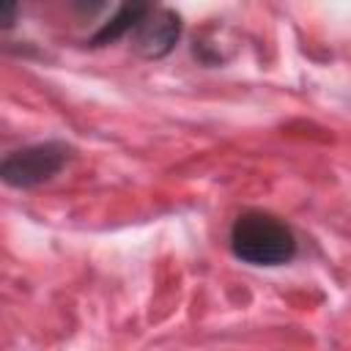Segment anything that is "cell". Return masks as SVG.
Returning a JSON list of instances; mask_svg holds the SVG:
<instances>
[{
	"instance_id": "6da1fadb",
	"label": "cell",
	"mask_w": 351,
	"mask_h": 351,
	"mask_svg": "<svg viewBox=\"0 0 351 351\" xmlns=\"http://www.w3.org/2000/svg\"><path fill=\"white\" fill-rule=\"evenodd\" d=\"M230 252L250 266H282L296 255V236L277 214L250 208L233 219Z\"/></svg>"
},
{
	"instance_id": "5b68a950",
	"label": "cell",
	"mask_w": 351,
	"mask_h": 351,
	"mask_svg": "<svg viewBox=\"0 0 351 351\" xmlns=\"http://www.w3.org/2000/svg\"><path fill=\"white\" fill-rule=\"evenodd\" d=\"M14 14H16V5H3V11H0L3 27H11V25H14Z\"/></svg>"
},
{
	"instance_id": "3957f363",
	"label": "cell",
	"mask_w": 351,
	"mask_h": 351,
	"mask_svg": "<svg viewBox=\"0 0 351 351\" xmlns=\"http://www.w3.org/2000/svg\"><path fill=\"white\" fill-rule=\"evenodd\" d=\"M181 36V22L167 8L145 5L143 16L134 25V47L145 58H165Z\"/></svg>"
},
{
	"instance_id": "7a4b0ae2",
	"label": "cell",
	"mask_w": 351,
	"mask_h": 351,
	"mask_svg": "<svg viewBox=\"0 0 351 351\" xmlns=\"http://www.w3.org/2000/svg\"><path fill=\"white\" fill-rule=\"evenodd\" d=\"M69 156H71V148L60 140L25 145L19 151H11L3 159L0 176L8 186L30 189V186H38V184L55 178L63 170V165L69 162Z\"/></svg>"
},
{
	"instance_id": "277c9868",
	"label": "cell",
	"mask_w": 351,
	"mask_h": 351,
	"mask_svg": "<svg viewBox=\"0 0 351 351\" xmlns=\"http://www.w3.org/2000/svg\"><path fill=\"white\" fill-rule=\"evenodd\" d=\"M143 11H145V5H121L118 14H115L107 25H101V27L96 30V36L90 38V44H93V47H104V44H112V41H118L121 36L132 33L134 25H137V19L143 16Z\"/></svg>"
}]
</instances>
